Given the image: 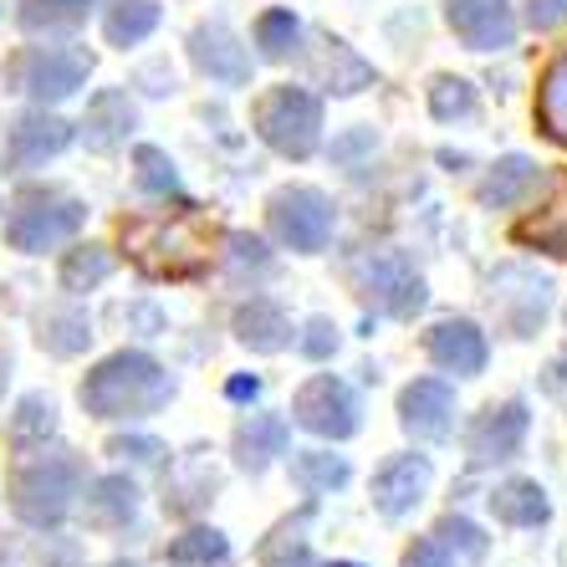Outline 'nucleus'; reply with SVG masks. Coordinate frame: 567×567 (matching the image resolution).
<instances>
[{
  "label": "nucleus",
  "instance_id": "f257e3e1",
  "mask_svg": "<svg viewBox=\"0 0 567 567\" xmlns=\"http://www.w3.org/2000/svg\"><path fill=\"white\" fill-rule=\"evenodd\" d=\"M82 410L93 420H144V414H158L174 399L169 373L158 369L148 353H113L103 358L78 389Z\"/></svg>",
  "mask_w": 567,
  "mask_h": 567
},
{
  "label": "nucleus",
  "instance_id": "f03ea898",
  "mask_svg": "<svg viewBox=\"0 0 567 567\" xmlns=\"http://www.w3.org/2000/svg\"><path fill=\"white\" fill-rule=\"evenodd\" d=\"M256 133L281 158H312L322 144V103L307 87H271L256 103Z\"/></svg>",
  "mask_w": 567,
  "mask_h": 567
},
{
  "label": "nucleus",
  "instance_id": "7ed1b4c3",
  "mask_svg": "<svg viewBox=\"0 0 567 567\" xmlns=\"http://www.w3.org/2000/svg\"><path fill=\"white\" fill-rule=\"evenodd\" d=\"M78 461L72 455H37L21 471L11 475V506L27 527H56L66 512H72V496H78Z\"/></svg>",
  "mask_w": 567,
  "mask_h": 567
},
{
  "label": "nucleus",
  "instance_id": "20e7f679",
  "mask_svg": "<svg viewBox=\"0 0 567 567\" xmlns=\"http://www.w3.org/2000/svg\"><path fill=\"white\" fill-rule=\"evenodd\" d=\"M87 210L78 199L56 195V189H21L11 205V220H6V246L21 256H41L62 246L66 236H78Z\"/></svg>",
  "mask_w": 567,
  "mask_h": 567
},
{
  "label": "nucleus",
  "instance_id": "39448f33",
  "mask_svg": "<svg viewBox=\"0 0 567 567\" xmlns=\"http://www.w3.org/2000/svg\"><path fill=\"white\" fill-rule=\"evenodd\" d=\"M93 78V52L82 47H27L11 62V82L37 103H62Z\"/></svg>",
  "mask_w": 567,
  "mask_h": 567
},
{
  "label": "nucleus",
  "instance_id": "423d86ee",
  "mask_svg": "<svg viewBox=\"0 0 567 567\" xmlns=\"http://www.w3.org/2000/svg\"><path fill=\"white\" fill-rule=\"evenodd\" d=\"M266 220H271V236L281 246L302 256H317L322 246L332 240V199L322 189H307V185H291V189H277L271 205H266Z\"/></svg>",
  "mask_w": 567,
  "mask_h": 567
},
{
  "label": "nucleus",
  "instance_id": "0eeeda50",
  "mask_svg": "<svg viewBox=\"0 0 567 567\" xmlns=\"http://www.w3.org/2000/svg\"><path fill=\"white\" fill-rule=\"evenodd\" d=\"M291 420L322 440H348L358 430V399L343 379L317 373V379H307L302 389H297V399H291Z\"/></svg>",
  "mask_w": 567,
  "mask_h": 567
},
{
  "label": "nucleus",
  "instance_id": "6e6552de",
  "mask_svg": "<svg viewBox=\"0 0 567 567\" xmlns=\"http://www.w3.org/2000/svg\"><path fill=\"white\" fill-rule=\"evenodd\" d=\"M491 287H496L491 291L496 317H502V328L512 332V338H532V332L547 322V312H553V281L537 277V271L512 266V271H496Z\"/></svg>",
  "mask_w": 567,
  "mask_h": 567
},
{
  "label": "nucleus",
  "instance_id": "1a4fd4ad",
  "mask_svg": "<svg viewBox=\"0 0 567 567\" xmlns=\"http://www.w3.org/2000/svg\"><path fill=\"white\" fill-rule=\"evenodd\" d=\"M363 297L389 317H414L424 307V277L410 266L404 251H379L363 261Z\"/></svg>",
  "mask_w": 567,
  "mask_h": 567
},
{
  "label": "nucleus",
  "instance_id": "9d476101",
  "mask_svg": "<svg viewBox=\"0 0 567 567\" xmlns=\"http://www.w3.org/2000/svg\"><path fill=\"white\" fill-rule=\"evenodd\" d=\"M445 21L471 52H506L516 41L512 0H445Z\"/></svg>",
  "mask_w": 567,
  "mask_h": 567
},
{
  "label": "nucleus",
  "instance_id": "9b49d317",
  "mask_svg": "<svg viewBox=\"0 0 567 567\" xmlns=\"http://www.w3.org/2000/svg\"><path fill=\"white\" fill-rule=\"evenodd\" d=\"M522 440H527V404L506 399V404H491L486 414H475L465 450H471V465H502L522 450Z\"/></svg>",
  "mask_w": 567,
  "mask_h": 567
},
{
  "label": "nucleus",
  "instance_id": "f8f14e48",
  "mask_svg": "<svg viewBox=\"0 0 567 567\" xmlns=\"http://www.w3.org/2000/svg\"><path fill=\"white\" fill-rule=\"evenodd\" d=\"M424 353H430V363L445 373H461V379H475V373L486 369V332L475 328L471 317H445V322H435V328L424 332Z\"/></svg>",
  "mask_w": 567,
  "mask_h": 567
},
{
  "label": "nucleus",
  "instance_id": "ddd939ff",
  "mask_svg": "<svg viewBox=\"0 0 567 567\" xmlns=\"http://www.w3.org/2000/svg\"><path fill=\"white\" fill-rule=\"evenodd\" d=\"M66 144H72V123L37 107V113H21L11 123V133H6V164L11 169H37V164L62 154Z\"/></svg>",
  "mask_w": 567,
  "mask_h": 567
},
{
  "label": "nucleus",
  "instance_id": "4468645a",
  "mask_svg": "<svg viewBox=\"0 0 567 567\" xmlns=\"http://www.w3.org/2000/svg\"><path fill=\"white\" fill-rule=\"evenodd\" d=\"M399 424L414 440H450V430H455V389L445 379H414L399 394Z\"/></svg>",
  "mask_w": 567,
  "mask_h": 567
},
{
  "label": "nucleus",
  "instance_id": "2eb2a0df",
  "mask_svg": "<svg viewBox=\"0 0 567 567\" xmlns=\"http://www.w3.org/2000/svg\"><path fill=\"white\" fill-rule=\"evenodd\" d=\"M133 230H144V236H154L158 246H128L133 251V261L138 256H148V251H164V261L154 266V277H195L199 266H205V240H199V230H195V220H138Z\"/></svg>",
  "mask_w": 567,
  "mask_h": 567
},
{
  "label": "nucleus",
  "instance_id": "dca6fc26",
  "mask_svg": "<svg viewBox=\"0 0 567 567\" xmlns=\"http://www.w3.org/2000/svg\"><path fill=\"white\" fill-rule=\"evenodd\" d=\"M189 56H195V66L210 82H225V87L251 82V52H246V47L230 37V27H220V21H215V27H195Z\"/></svg>",
  "mask_w": 567,
  "mask_h": 567
},
{
  "label": "nucleus",
  "instance_id": "f3484780",
  "mask_svg": "<svg viewBox=\"0 0 567 567\" xmlns=\"http://www.w3.org/2000/svg\"><path fill=\"white\" fill-rule=\"evenodd\" d=\"M430 491V461L424 455H394L373 475V506L383 516H410Z\"/></svg>",
  "mask_w": 567,
  "mask_h": 567
},
{
  "label": "nucleus",
  "instance_id": "a211bd4d",
  "mask_svg": "<svg viewBox=\"0 0 567 567\" xmlns=\"http://www.w3.org/2000/svg\"><path fill=\"white\" fill-rule=\"evenodd\" d=\"M287 445H291V424L281 420V414H251V420H240V430H236V465L261 475L277 455H287Z\"/></svg>",
  "mask_w": 567,
  "mask_h": 567
},
{
  "label": "nucleus",
  "instance_id": "6ab92c4d",
  "mask_svg": "<svg viewBox=\"0 0 567 567\" xmlns=\"http://www.w3.org/2000/svg\"><path fill=\"white\" fill-rule=\"evenodd\" d=\"M133 123H138V113H133L128 93H123V87H103V93L87 103V118H82V138H87V148L107 154V148H118L123 138H128Z\"/></svg>",
  "mask_w": 567,
  "mask_h": 567
},
{
  "label": "nucleus",
  "instance_id": "aec40b11",
  "mask_svg": "<svg viewBox=\"0 0 567 567\" xmlns=\"http://www.w3.org/2000/svg\"><path fill=\"white\" fill-rule=\"evenodd\" d=\"M486 506H491V516H496V522H506V527H542V522L553 516L547 491H542L537 481H527V475L502 481V486L486 496Z\"/></svg>",
  "mask_w": 567,
  "mask_h": 567
},
{
  "label": "nucleus",
  "instance_id": "412c9836",
  "mask_svg": "<svg viewBox=\"0 0 567 567\" xmlns=\"http://www.w3.org/2000/svg\"><path fill=\"white\" fill-rule=\"evenodd\" d=\"M236 338L251 353H281V348H291V322L277 302L251 297L246 307H236Z\"/></svg>",
  "mask_w": 567,
  "mask_h": 567
},
{
  "label": "nucleus",
  "instance_id": "4be33fe9",
  "mask_svg": "<svg viewBox=\"0 0 567 567\" xmlns=\"http://www.w3.org/2000/svg\"><path fill=\"white\" fill-rule=\"evenodd\" d=\"M322 52H317V78L328 82V93H363L373 82V66L363 62V56H353V47L348 41H338V37H322L317 41Z\"/></svg>",
  "mask_w": 567,
  "mask_h": 567
},
{
  "label": "nucleus",
  "instance_id": "5701e85b",
  "mask_svg": "<svg viewBox=\"0 0 567 567\" xmlns=\"http://www.w3.org/2000/svg\"><path fill=\"white\" fill-rule=\"evenodd\" d=\"M532 185H537V164H532L527 154H506L502 164L486 174L481 205H486V210H512V205H522V199L532 195Z\"/></svg>",
  "mask_w": 567,
  "mask_h": 567
},
{
  "label": "nucleus",
  "instance_id": "b1692460",
  "mask_svg": "<svg viewBox=\"0 0 567 567\" xmlns=\"http://www.w3.org/2000/svg\"><path fill=\"white\" fill-rule=\"evenodd\" d=\"M138 512V486L128 475H97L87 486V522L93 527H123Z\"/></svg>",
  "mask_w": 567,
  "mask_h": 567
},
{
  "label": "nucleus",
  "instance_id": "393cba45",
  "mask_svg": "<svg viewBox=\"0 0 567 567\" xmlns=\"http://www.w3.org/2000/svg\"><path fill=\"white\" fill-rule=\"evenodd\" d=\"M158 27V6L154 0H107L103 11V37L113 41V47H138L144 37H154Z\"/></svg>",
  "mask_w": 567,
  "mask_h": 567
},
{
  "label": "nucleus",
  "instance_id": "a878e982",
  "mask_svg": "<svg viewBox=\"0 0 567 567\" xmlns=\"http://www.w3.org/2000/svg\"><path fill=\"white\" fill-rule=\"evenodd\" d=\"M41 348L56 358H72L82 353V348L93 343V322H87V312L82 307H52V312H41Z\"/></svg>",
  "mask_w": 567,
  "mask_h": 567
},
{
  "label": "nucleus",
  "instance_id": "bb28decb",
  "mask_svg": "<svg viewBox=\"0 0 567 567\" xmlns=\"http://www.w3.org/2000/svg\"><path fill=\"white\" fill-rule=\"evenodd\" d=\"M11 445L16 450H37V445H47V440L56 435V404L47 394H27L21 404H16V414H11Z\"/></svg>",
  "mask_w": 567,
  "mask_h": 567
},
{
  "label": "nucleus",
  "instance_id": "cd10ccee",
  "mask_svg": "<svg viewBox=\"0 0 567 567\" xmlns=\"http://www.w3.org/2000/svg\"><path fill=\"white\" fill-rule=\"evenodd\" d=\"M16 21L27 31H78L93 11V0H16Z\"/></svg>",
  "mask_w": 567,
  "mask_h": 567
},
{
  "label": "nucleus",
  "instance_id": "c85d7f7f",
  "mask_svg": "<svg viewBox=\"0 0 567 567\" xmlns=\"http://www.w3.org/2000/svg\"><path fill=\"white\" fill-rule=\"evenodd\" d=\"M537 123L547 128V138L567 148V56H557L547 66V78L537 87Z\"/></svg>",
  "mask_w": 567,
  "mask_h": 567
},
{
  "label": "nucleus",
  "instance_id": "c756f323",
  "mask_svg": "<svg viewBox=\"0 0 567 567\" xmlns=\"http://www.w3.org/2000/svg\"><path fill=\"white\" fill-rule=\"evenodd\" d=\"M291 481L302 491H338V486H348V461L343 455H328V450H302L291 461Z\"/></svg>",
  "mask_w": 567,
  "mask_h": 567
},
{
  "label": "nucleus",
  "instance_id": "7c9ffc66",
  "mask_svg": "<svg viewBox=\"0 0 567 567\" xmlns=\"http://www.w3.org/2000/svg\"><path fill=\"white\" fill-rule=\"evenodd\" d=\"M225 553H230V542L215 527H195L164 547V557H169L174 567H210V563H225Z\"/></svg>",
  "mask_w": 567,
  "mask_h": 567
},
{
  "label": "nucleus",
  "instance_id": "2f4dec72",
  "mask_svg": "<svg viewBox=\"0 0 567 567\" xmlns=\"http://www.w3.org/2000/svg\"><path fill=\"white\" fill-rule=\"evenodd\" d=\"M113 277V256L103 246H78L62 256V287L66 291H93Z\"/></svg>",
  "mask_w": 567,
  "mask_h": 567
},
{
  "label": "nucleus",
  "instance_id": "473e14b6",
  "mask_svg": "<svg viewBox=\"0 0 567 567\" xmlns=\"http://www.w3.org/2000/svg\"><path fill=\"white\" fill-rule=\"evenodd\" d=\"M297 41H302L297 16L291 11H261V21H256V47H261L266 62H287V56L297 52Z\"/></svg>",
  "mask_w": 567,
  "mask_h": 567
},
{
  "label": "nucleus",
  "instance_id": "72a5a7b5",
  "mask_svg": "<svg viewBox=\"0 0 567 567\" xmlns=\"http://www.w3.org/2000/svg\"><path fill=\"white\" fill-rule=\"evenodd\" d=\"M133 169H138V189H144V195H179V174H174L164 148L138 144L133 148Z\"/></svg>",
  "mask_w": 567,
  "mask_h": 567
},
{
  "label": "nucleus",
  "instance_id": "f704fd0d",
  "mask_svg": "<svg viewBox=\"0 0 567 567\" xmlns=\"http://www.w3.org/2000/svg\"><path fill=\"white\" fill-rule=\"evenodd\" d=\"M430 113H435L440 123L471 118L475 113V87L465 78H435L430 82Z\"/></svg>",
  "mask_w": 567,
  "mask_h": 567
},
{
  "label": "nucleus",
  "instance_id": "c9c22d12",
  "mask_svg": "<svg viewBox=\"0 0 567 567\" xmlns=\"http://www.w3.org/2000/svg\"><path fill=\"white\" fill-rule=\"evenodd\" d=\"M435 542L440 547H455L465 563H481V557H486V537H481V527L465 522V516H445L435 527Z\"/></svg>",
  "mask_w": 567,
  "mask_h": 567
},
{
  "label": "nucleus",
  "instance_id": "e433bc0d",
  "mask_svg": "<svg viewBox=\"0 0 567 567\" xmlns=\"http://www.w3.org/2000/svg\"><path fill=\"white\" fill-rule=\"evenodd\" d=\"M516 236H522V240H537L542 251H553V256H567V199H563V205H553V210L542 215L537 225H522Z\"/></svg>",
  "mask_w": 567,
  "mask_h": 567
},
{
  "label": "nucleus",
  "instance_id": "4c0bfd02",
  "mask_svg": "<svg viewBox=\"0 0 567 567\" xmlns=\"http://www.w3.org/2000/svg\"><path fill=\"white\" fill-rule=\"evenodd\" d=\"M302 353H307V358H317V363L338 353V328H332L328 317H312V322H307V332H302Z\"/></svg>",
  "mask_w": 567,
  "mask_h": 567
},
{
  "label": "nucleus",
  "instance_id": "58836bf2",
  "mask_svg": "<svg viewBox=\"0 0 567 567\" xmlns=\"http://www.w3.org/2000/svg\"><path fill=\"white\" fill-rule=\"evenodd\" d=\"M527 21L532 31H553L567 21V0H527Z\"/></svg>",
  "mask_w": 567,
  "mask_h": 567
},
{
  "label": "nucleus",
  "instance_id": "ea45409f",
  "mask_svg": "<svg viewBox=\"0 0 567 567\" xmlns=\"http://www.w3.org/2000/svg\"><path fill=\"white\" fill-rule=\"evenodd\" d=\"M399 567H450V553L440 547L435 537H420L410 553H404V563H399Z\"/></svg>",
  "mask_w": 567,
  "mask_h": 567
},
{
  "label": "nucleus",
  "instance_id": "a19ab883",
  "mask_svg": "<svg viewBox=\"0 0 567 567\" xmlns=\"http://www.w3.org/2000/svg\"><path fill=\"white\" fill-rule=\"evenodd\" d=\"M107 455H133V461H144V465H158L169 450L158 445V440H113V445H107Z\"/></svg>",
  "mask_w": 567,
  "mask_h": 567
},
{
  "label": "nucleus",
  "instance_id": "79ce46f5",
  "mask_svg": "<svg viewBox=\"0 0 567 567\" xmlns=\"http://www.w3.org/2000/svg\"><path fill=\"white\" fill-rule=\"evenodd\" d=\"M225 246H230V256H236L240 266L251 261L256 271H266V266H271V256H266V246H261V240H256V236H230V240H225Z\"/></svg>",
  "mask_w": 567,
  "mask_h": 567
},
{
  "label": "nucleus",
  "instance_id": "37998d69",
  "mask_svg": "<svg viewBox=\"0 0 567 567\" xmlns=\"http://www.w3.org/2000/svg\"><path fill=\"white\" fill-rule=\"evenodd\" d=\"M358 148H373V128H358V133H348L343 144H332V154L343 158V154H358Z\"/></svg>",
  "mask_w": 567,
  "mask_h": 567
},
{
  "label": "nucleus",
  "instance_id": "c03bdc74",
  "mask_svg": "<svg viewBox=\"0 0 567 567\" xmlns=\"http://www.w3.org/2000/svg\"><path fill=\"white\" fill-rule=\"evenodd\" d=\"M225 394H230V399H256V394H261V379H230V383H225Z\"/></svg>",
  "mask_w": 567,
  "mask_h": 567
},
{
  "label": "nucleus",
  "instance_id": "a18cd8bd",
  "mask_svg": "<svg viewBox=\"0 0 567 567\" xmlns=\"http://www.w3.org/2000/svg\"><path fill=\"white\" fill-rule=\"evenodd\" d=\"M328 567H358V563H328Z\"/></svg>",
  "mask_w": 567,
  "mask_h": 567
},
{
  "label": "nucleus",
  "instance_id": "49530a36",
  "mask_svg": "<svg viewBox=\"0 0 567 567\" xmlns=\"http://www.w3.org/2000/svg\"><path fill=\"white\" fill-rule=\"evenodd\" d=\"M563 373H567V358H563Z\"/></svg>",
  "mask_w": 567,
  "mask_h": 567
},
{
  "label": "nucleus",
  "instance_id": "de8ad7c7",
  "mask_svg": "<svg viewBox=\"0 0 567 567\" xmlns=\"http://www.w3.org/2000/svg\"><path fill=\"white\" fill-rule=\"evenodd\" d=\"M118 567H123V563H118Z\"/></svg>",
  "mask_w": 567,
  "mask_h": 567
}]
</instances>
